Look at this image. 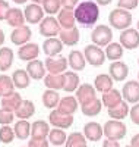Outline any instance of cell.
Instances as JSON below:
<instances>
[{"mask_svg": "<svg viewBox=\"0 0 139 147\" xmlns=\"http://www.w3.org/2000/svg\"><path fill=\"white\" fill-rule=\"evenodd\" d=\"M53 147H61V146H53Z\"/></svg>", "mask_w": 139, "mask_h": 147, "instance_id": "obj_56", "label": "cell"}, {"mask_svg": "<svg viewBox=\"0 0 139 147\" xmlns=\"http://www.w3.org/2000/svg\"><path fill=\"white\" fill-rule=\"evenodd\" d=\"M60 94L57 90H50L47 88L44 93H43V97H41V100H43V105L47 107V109H56L59 102H60Z\"/></svg>", "mask_w": 139, "mask_h": 147, "instance_id": "obj_33", "label": "cell"}, {"mask_svg": "<svg viewBox=\"0 0 139 147\" xmlns=\"http://www.w3.org/2000/svg\"><path fill=\"white\" fill-rule=\"evenodd\" d=\"M113 78L108 75V74H100V75L95 77L94 80V87L97 91L100 93H107L113 88Z\"/></svg>", "mask_w": 139, "mask_h": 147, "instance_id": "obj_29", "label": "cell"}, {"mask_svg": "<svg viewBox=\"0 0 139 147\" xmlns=\"http://www.w3.org/2000/svg\"><path fill=\"white\" fill-rule=\"evenodd\" d=\"M21 103H22V97H21V94L18 91H13L12 94L0 99V106L7 109V110H12V112H15V110L19 107Z\"/></svg>", "mask_w": 139, "mask_h": 147, "instance_id": "obj_28", "label": "cell"}, {"mask_svg": "<svg viewBox=\"0 0 139 147\" xmlns=\"http://www.w3.org/2000/svg\"><path fill=\"white\" fill-rule=\"evenodd\" d=\"M38 31L43 37H45V38H51V37H57L60 34L61 27H60L57 18L48 15L38 24Z\"/></svg>", "mask_w": 139, "mask_h": 147, "instance_id": "obj_4", "label": "cell"}, {"mask_svg": "<svg viewBox=\"0 0 139 147\" xmlns=\"http://www.w3.org/2000/svg\"><path fill=\"white\" fill-rule=\"evenodd\" d=\"M91 40H92V44L95 46L107 47L113 40V30L107 25H98L92 30Z\"/></svg>", "mask_w": 139, "mask_h": 147, "instance_id": "obj_5", "label": "cell"}, {"mask_svg": "<svg viewBox=\"0 0 139 147\" xmlns=\"http://www.w3.org/2000/svg\"><path fill=\"white\" fill-rule=\"evenodd\" d=\"M3 43H5V32L3 30H0V46H3Z\"/></svg>", "mask_w": 139, "mask_h": 147, "instance_id": "obj_52", "label": "cell"}, {"mask_svg": "<svg viewBox=\"0 0 139 147\" xmlns=\"http://www.w3.org/2000/svg\"><path fill=\"white\" fill-rule=\"evenodd\" d=\"M48 122L51 124L54 128H61V129H67L73 125V115H66L59 112L57 109L51 110L48 115Z\"/></svg>", "mask_w": 139, "mask_h": 147, "instance_id": "obj_7", "label": "cell"}, {"mask_svg": "<svg viewBox=\"0 0 139 147\" xmlns=\"http://www.w3.org/2000/svg\"><path fill=\"white\" fill-rule=\"evenodd\" d=\"M122 97L128 103H139V81H128L122 88Z\"/></svg>", "mask_w": 139, "mask_h": 147, "instance_id": "obj_11", "label": "cell"}, {"mask_svg": "<svg viewBox=\"0 0 139 147\" xmlns=\"http://www.w3.org/2000/svg\"><path fill=\"white\" fill-rule=\"evenodd\" d=\"M13 3H16V5H23V3H27L28 0H12Z\"/></svg>", "mask_w": 139, "mask_h": 147, "instance_id": "obj_53", "label": "cell"}, {"mask_svg": "<svg viewBox=\"0 0 139 147\" xmlns=\"http://www.w3.org/2000/svg\"><path fill=\"white\" fill-rule=\"evenodd\" d=\"M138 5H139V0H119L117 2V6L124 10H133L138 7Z\"/></svg>", "mask_w": 139, "mask_h": 147, "instance_id": "obj_44", "label": "cell"}, {"mask_svg": "<svg viewBox=\"0 0 139 147\" xmlns=\"http://www.w3.org/2000/svg\"><path fill=\"white\" fill-rule=\"evenodd\" d=\"M27 72L29 74L31 80H35V81H40V80H44V77L47 75V69H45V65L43 60L40 59H34L31 62H28L27 65Z\"/></svg>", "mask_w": 139, "mask_h": 147, "instance_id": "obj_16", "label": "cell"}, {"mask_svg": "<svg viewBox=\"0 0 139 147\" xmlns=\"http://www.w3.org/2000/svg\"><path fill=\"white\" fill-rule=\"evenodd\" d=\"M59 38L65 46L73 47L79 43V30L76 27L69 28V30H61L59 34Z\"/></svg>", "mask_w": 139, "mask_h": 147, "instance_id": "obj_21", "label": "cell"}, {"mask_svg": "<svg viewBox=\"0 0 139 147\" xmlns=\"http://www.w3.org/2000/svg\"><path fill=\"white\" fill-rule=\"evenodd\" d=\"M44 9L41 5H37V3H31V5H27L23 9V15H25V21L28 24H40L45 16H44Z\"/></svg>", "mask_w": 139, "mask_h": 147, "instance_id": "obj_9", "label": "cell"}, {"mask_svg": "<svg viewBox=\"0 0 139 147\" xmlns=\"http://www.w3.org/2000/svg\"><path fill=\"white\" fill-rule=\"evenodd\" d=\"M126 147H130V144H129V146H126Z\"/></svg>", "mask_w": 139, "mask_h": 147, "instance_id": "obj_58", "label": "cell"}, {"mask_svg": "<svg viewBox=\"0 0 139 147\" xmlns=\"http://www.w3.org/2000/svg\"><path fill=\"white\" fill-rule=\"evenodd\" d=\"M84 136L86 140L90 141H100L104 136V131H103V127H101L98 122H88L84 127Z\"/></svg>", "mask_w": 139, "mask_h": 147, "instance_id": "obj_19", "label": "cell"}, {"mask_svg": "<svg viewBox=\"0 0 139 147\" xmlns=\"http://www.w3.org/2000/svg\"><path fill=\"white\" fill-rule=\"evenodd\" d=\"M136 30H138V31H139V21H138V28H136Z\"/></svg>", "mask_w": 139, "mask_h": 147, "instance_id": "obj_55", "label": "cell"}, {"mask_svg": "<svg viewBox=\"0 0 139 147\" xmlns=\"http://www.w3.org/2000/svg\"><path fill=\"white\" fill-rule=\"evenodd\" d=\"M130 147H139V134H135L130 140Z\"/></svg>", "mask_w": 139, "mask_h": 147, "instance_id": "obj_50", "label": "cell"}, {"mask_svg": "<svg viewBox=\"0 0 139 147\" xmlns=\"http://www.w3.org/2000/svg\"><path fill=\"white\" fill-rule=\"evenodd\" d=\"M98 18H100V9H98V5L95 2L86 0V2H81L75 7V19L82 27L95 25Z\"/></svg>", "mask_w": 139, "mask_h": 147, "instance_id": "obj_1", "label": "cell"}, {"mask_svg": "<svg viewBox=\"0 0 139 147\" xmlns=\"http://www.w3.org/2000/svg\"><path fill=\"white\" fill-rule=\"evenodd\" d=\"M78 100L75 96H66V97H61L59 105H57V110L61 113H66V115H73L75 112L78 110Z\"/></svg>", "mask_w": 139, "mask_h": 147, "instance_id": "obj_20", "label": "cell"}, {"mask_svg": "<svg viewBox=\"0 0 139 147\" xmlns=\"http://www.w3.org/2000/svg\"><path fill=\"white\" fill-rule=\"evenodd\" d=\"M103 131H104V136L110 140H122L126 137V132H128V128H126L124 122L122 121H107L104 127H103Z\"/></svg>", "mask_w": 139, "mask_h": 147, "instance_id": "obj_3", "label": "cell"}, {"mask_svg": "<svg viewBox=\"0 0 139 147\" xmlns=\"http://www.w3.org/2000/svg\"><path fill=\"white\" fill-rule=\"evenodd\" d=\"M129 116H130V121L133 122L135 125H139V103H135V105L130 107Z\"/></svg>", "mask_w": 139, "mask_h": 147, "instance_id": "obj_46", "label": "cell"}, {"mask_svg": "<svg viewBox=\"0 0 139 147\" xmlns=\"http://www.w3.org/2000/svg\"><path fill=\"white\" fill-rule=\"evenodd\" d=\"M129 110H130L129 103L124 102V100H122L119 105H116V106H113V107L108 109V116H110L111 119L122 121V119H124L126 116L129 115Z\"/></svg>", "mask_w": 139, "mask_h": 147, "instance_id": "obj_26", "label": "cell"}, {"mask_svg": "<svg viewBox=\"0 0 139 147\" xmlns=\"http://www.w3.org/2000/svg\"><path fill=\"white\" fill-rule=\"evenodd\" d=\"M47 138H48L50 144H53V146H63L66 143L67 134H66L65 129H61V128H53V129H50Z\"/></svg>", "mask_w": 139, "mask_h": 147, "instance_id": "obj_38", "label": "cell"}, {"mask_svg": "<svg viewBox=\"0 0 139 147\" xmlns=\"http://www.w3.org/2000/svg\"><path fill=\"white\" fill-rule=\"evenodd\" d=\"M63 44L60 41V38L51 37V38H45L43 43V52L44 55H47V57H53V56H59L63 50Z\"/></svg>", "mask_w": 139, "mask_h": 147, "instance_id": "obj_18", "label": "cell"}, {"mask_svg": "<svg viewBox=\"0 0 139 147\" xmlns=\"http://www.w3.org/2000/svg\"><path fill=\"white\" fill-rule=\"evenodd\" d=\"M45 69L48 74H63L67 71V59L65 56H53L45 59Z\"/></svg>", "mask_w": 139, "mask_h": 147, "instance_id": "obj_10", "label": "cell"}, {"mask_svg": "<svg viewBox=\"0 0 139 147\" xmlns=\"http://www.w3.org/2000/svg\"><path fill=\"white\" fill-rule=\"evenodd\" d=\"M79 87V77L75 71H66L65 72V90L66 93H73Z\"/></svg>", "mask_w": 139, "mask_h": 147, "instance_id": "obj_36", "label": "cell"}, {"mask_svg": "<svg viewBox=\"0 0 139 147\" xmlns=\"http://www.w3.org/2000/svg\"><path fill=\"white\" fill-rule=\"evenodd\" d=\"M44 85L50 90H63L65 87V72L63 74H47L44 77Z\"/></svg>", "mask_w": 139, "mask_h": 147, "instance_id": "obj_23", "label": "cell"}, {"mask_svg": "<svg viewBox=\"0 0 139 147\" xmlns=\"http://www.w3.org/2000/svg\"><path fill=\"white\" fill-rule=\"evenodd\" d=\"M75 97H76V100L82 105H86L92 102L95 97H97V90L95 87H92L91 84H82L78 87V90L75 91Z\"/></svg>", "mask_w": 139, "mask_h": 147, "instance_id": "obj_14", "label": "cell"}, {"mask_svg": "<svg viewBox=\"0 0 139 147\" xmlns=\"http://www.w3.org/2000/svg\"><path fill=\"white\" fill-rule=\"evenodd\" d=\"M28 147H50V141L48 138H31Z\"/></svg>", "mask_w": 139, "mask_h": 147, "instance_id": "obj_45", "label": "cell"}, {"mask_svg": "<svg viewBox=\"0 0 139 147\" xmlns=\"http://www.w3.org/2000/svg\"><path fill=\"white\" fill-rule=\"evenodd\" d=\"M138 80H139V72H138Z\"/></svg>", "mask_w": 139, "mask_h": 147, "instance_id": "obj_57", "label": "cell"}, {"mask_svg": "<svg viewBox=\"0 0 139 147\" xmlns=\"http://www.w3.org/2000/svg\"><path fill=\"white\" fill-rule=\"evenodd\" d=\"M13 50L10 47H0V71L6 72L7 69H10V66L13 65Z\"/></svg>", "mask_w": 139, "mask_h": 147, "instance_id": "obj_31", "label": "cell"}, {"mask_svg": "<svg viewBox=\"0 0 139 147\" xmlns=\"http://www.w3.org/2000/svg\"><path fill=\"white\" fill-rule=\"evenodd\" d=\"M40 46L37 43H27L18 49V57L22 62H31L34 59H38Z\"/></svg>", "mask_w": 139, "mask_h": 147, "instance_id": "obj_12", "label": "cell"}, {"mask_svg": "<svg viewBox=\"0 0 139 147\" xmlns=\"http://www.w3.org/2000/svg\"><path fill=\"white\" fill-rule=\"evenodd\" d=\"M31 35H32V31L29 27L27 25H22V27H18V28H13V31H12L10 34V41L13 43L15 46H23L29 43L31 40Z\"/></svg>", "mask_w": 139, "mask_h": 147, "instance_id": "obj_13", "label": "cell"}, {"mask_svg": "<svg viewBox=\"0 0 139 147\" xmlns=\"http://www.w3.org/2000/svg\"><path fill=\"white\" fill-rule=\"evenodd\" d=\"M108 75L113 78V81L122 82V81H124L126 78H128L129 68H128V65H126L124 62H119V60H116V62H111V65L108 66Z\"/></svg>", "mask_w": 139, "mask_h": 147, "instance_id": "obj_15", "label": "cell"}, {"mask_svg": "<svg viewBox=\"0 0 139 147\" xmlns=\"http://www.w3.org/2000/svg\"><path fill=\"white\" fill-rule=\"evenodd\" d=\"M13 91H15V84H13L12 77L2 74L0 75V97H6Z\"/></svg>", "mask_w": 139, "mask_h": 147, "instance_id": "obj_39", "label": "cell"}, {"mask_svg": "<svg viewBox=\"0 0 139 147\" xmlns=\"http://www.w3.org/2000/svg\"><path fill=\"white\" fill-rule=\"evenodd\" d=\"M65 147H86V138L84 132H72L67 136Z\"/></svg>", "mask_w": 139, "mask_h": 147, "instance_id": "obj_40", "label": "cell"}, {"mask_svg": "<svg viewBox=\"0 0 139 147\" xmlns=\"http://www.w3.org/2000/svg\"><path fill=\"white\" fill-rule=\"evenodd\" d=\"M35 113V105L31 100H22L19 107L15 110V116L19 119H29Z\"/></svg>", "mask_w": 139, "mask_h": 147, "instance_id": "obj_32", "label": "cell"}, {"mask_svg": "<svg viewBox=\"0 0 139 147\" xmlns=\"http://www.w3.org/2000/svg\"><path fill=\"white\" fill-rule=\"evenodd\" d=\"M122 100H123L122 93H120L119 90H116V88H111L110 91L103 93V99H101V102H103V105H104L107 109H110V107H113V106L119 105Z\"/></svg>", "mask_w": 139, "mask_h": 147, "instance_id": "obj_34", "label": "cell"}, {"mask_svg": "<svg viewBox=\"0 0 139 147\" xmlns=\"http://www.w3.org/2000/svg\"><path fill=\"white\" fill-rule=\"evenodd\" d=\"M106 57L111 62H116V60H120L124 55V49L120 43H110L106 47Z\"/></svg>", "mask_w": 139, "mask_h": 147, "instance_id": "obj_35", "label": "cell"}, {"mask_svg": "<svg viewBox=\"0 0 139 147\" xmlns=\"http://www.w3.org/2000/svg\"><path fill=\"white\" fill-rule=\"evenodd\" d=\"M57 21L60 24L61 30H69L73 28L76 19H75V9H69V7H61L60 12L57 13Z\"/></svg>", "mask_w": 139, "mask_h": 147, "instance_id": "obj_17", "label": "cell"}, {"mask_svg": "<svg viewBox=\"0 0 139 147\" xmlns=\"http://www.w3.org/2000/svg\"><path fill=\"white\" fill-rule=\"evenodd\" d=\"M132 13L129 10H124V9H113L108 15V22H110V27L116 28V30H128L132 25Z\"/></svg>", "mask_w": 139, "mask_h": 147, "instance_id": "obj_2", "label": "cell"}, {"mask_svg": "<svg viewBox=\"0 0 139 147\" xmlns=\"http://www.w3.org/2000/svg\"><path fill=\"white\" fill-rule=\"evenodd\" d=\"M101 109H103V102L95 97L92 102L81 106V112H82L85 116H97V115H100Z\"/></svg>", "mask_w": 139, "mask_h": 147, "instance_id": "obj_37", "label": "cell"}, {"mask_svg": "<svg viewBox=\"0 0 139 147\" xmlns=\"http://www.w3.org/2000/svg\"><path fill=\"white\" fill-rule=\"evenodd\" d=\"M138 65H139V59H138Z\"/></svg>", "mask_w": 139, "mask_h": 147, "instance_id": "obj_59", "label": "cell"}, {"mask_svg": "<svg viewBox=\"0 0 139 147\" xmlns=\"http://www.w3.org/2000/svg\"><path fill=\"white\" fill-rule=\"evenodd\" d=\"M50 132L48 122L40 119L34 121V124H31V138H47Z\"/></svg>", "mask_w": 139, "mask_h": 147, "instance_id": "obj_24", "label": "cell"}, {"mask_svg": "<svg viewBox=\"0 0 139 147\" xmlns=\"http://www.w3.org/2000/svg\"><path fill=\"white\" fill-rule=\"evenodd\" d=\"M67 63L69 66L72 68V71L78 72V71H84L85 66H86V59L84 56L82 52L79 50H72L69 53V57H67Z\"/></svg>", "mask_w": 139, "mask_h": 147, "instance_id": "obj_22", "label": "cell"}, {"mask_svg": "<svg viewBox=\"0 0 139 147\" xmlns=\"http://www.w3.org/2000/svg\"><path fill=\"white\" fill-rule=\"evenodd\" d=\"M41 6H43V9H44V12L47 15H56V13H59L60 12V9H61V2L60 0H44V2L41 3Z\"/></svg>", "mask_w": 139, "mask_h": 147, "instance_id": "obj_41", "label": "cell"}, {"mask_svg": "<svg viewBox=\"0 0 139 147\" xmlns=\"http://www.w3.org/2000/svg\"><path fill=\"white\" fill-rule=\"evenodd\" d=\"M119 38H120V44L123 46V49L135 50V49L139 47V31L135 28L123 30Z\"/></svg>", "mask_w": 139, "mask_h": 147, "instance_id": "obj_8", "label": "cell"}, {"mask_svg": "<svg viewBox=\"0 0 139 147\" xmlns=\"http://www.w3.org/2000/svg\"><path fill=\"white\" fill-rule=\"evenodd\" d=\"M13 138H16L13 128H12L10 125H2V128H0V143L10 144L12 141H13Z\"/></svg>", "mask_w": 139, "mask_h": 147, "instance_id": "obj_42", "label": "cell"}, {"mask_svg": "<svg viewBox=\"0 0 139 147\" xmlns=\"http://www.w3.org/2000/svg\"><path fill=\"white\" fill-rule=\"evenodd\" d=\"M44 0H32V3H37V5H41Z\"/></svg>", "mask_w": 139, "mask_h": 147, "instance_id": "obj_54", "label": "cell"}, {"mask_svg": "<svg viewBox=\"0 0 139 147\" xmlns=\"http://www.w3.org/2000/svg\"><path fill=\"white\" fill-rule=\"evenodd\" d=\"M84 56L86 59V63H90L92 66H101L106 62V52L100 46L95 44H88L84 50Z\"/></svg>", "mask_w": 139, "mask_h": 147, "instance_id": "obj_6", "label": "cell"}, {"mask_svg": "<svg viewBox=\"0 0 139 147\" xmlns=\"http://www.w3.org/2000/svg\"><path fill=\"white\" fill-rule=\"evenodd\" d=\"M15 121V112L7 110L5 107H0V124L2 125H10Z\"/></svg>", "mask_w": 139, "mask_h": 147, "instance_id": "obj_43", "label": "cell"}, {"mask_svg": "<svg viewBox=\"0 0 139 147\" xmlns=\"http://www.w3.org/2000/svg\"><path fill=\"white\" fill-rule=\"evenodd\" d=\"M27 147H28V146H27Z\"/></svg>", "mask_w": 139, "mask_h": 147, "instance_id": "obj_61", "label": "cell"}, {"mask_svg": "<svg viewBox=\"0 0 139 147\" xmlns=\"http://www.w3.org/2000/svg\"><path fill=\"white\" fill-rule=\"evenodd\" d=\"M61 2V7H69V9H75L79 5V0H60Z\"/></svg>", "mask_w": 139, "mask_h": 147, "instance_id": "obj_48", "label": "cell"}, {"mask_svg": "<svg viewBox=\"0 0 139 147\" xmlns=\"http://www.w3.org/2000/svg\"><path fill=\"white\" fill-rule=\"evenodd\" d=\"M86 147H88V146H86Z\"/></svg>", "mask_w": 139, "mask_h": 147, "instance_id": "obj_60", "label": "cell"}, {"mask_svg": "<svg viewBox=\"0 0 139 147\" xmlns=\"http://www.w3.org/2000/svg\"><path fill=\"white\" fill-rule=\"evenodd\" d=\"M12 80H13L15 88H18V90H25L31 82V77L27 72V69H16L12 74Z\"/></svg>", "mask_w": 139, "mask_h": 147, "instance_id": "obj_25", "label": "cell"}, {"mask_svg": "<svg viewBox=\"0 0 139 147\" xmlns=\"http://www.w3.org/2000/svg\"><path fill=\"white\" fill-rule=\"evenodd\" d=\"M101 147H120V144H119L117 140H110V138H107V140L103 141V146H101Z\"/></svg>", "mask_w": 139, "mask_h": 147, "instance_id": "obj_49", "label": "cell"}, {"mask_svg": "<svg viewBox=\"0 0 139 147\" xmlns=\"http://www.w3.org/2000/svg\"><path fill=\"white\" fill-rule=\"evenodd\" d=\"M6 22L9 24L10 27H13V28L25 25V15H23L22 9H19V7H10L9 13H7V18H6Z\"/></svg>", "mask_w": 139, "mask_h": 147, "instance_id": "obj_27", "label": "cell"}, {"mask_svg": "<svg viewBox=\"0 0 139 147\" xmlns=\"http://www.w3.org/2000/svg\"><path fill=\"white\" fill-rule=\"evenodd\" d=\"M13 131L18 140H27L31 137V124L28 122V119H19L13 125Z\"/></svg>", "mask_w": 139, "mask_h": 147, "instance_id": "obj_30", "label": "cell"}, {"mask_svg": "<svg viewBox=\"0 0 139 147\" xmlns=\"http://www.w3.org/2000/svg\"><path fill=\"white\" fill-rule=\"evenodd\" d=\"M111 2H113V0H95V3L100 5V6H107V5H110Z\"/></svg>", "mask_w": 139, "mask_h": 147, "instance_id": "obj_51", "label": "cell"}, {"mask_svg": "<svg viewBox=\"0 0 139 147\" xmlns=\"http://www.w3.org/2000/svg\"><path fill=\"white\" fill-rule=\"evenodd\" d=\"M9 10H10V5L6 0H0V21H6Z\"/></svg>", "mask_w": 139, "mask_h": 147, "instance_id": "obj_47", "label": "cell"}]
</instances>
